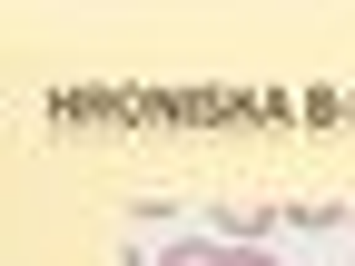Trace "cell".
Listing matches in <instances>:
<instances>
[{
    "instance_id": "6da1fadb",
    "label": "cell",
    "mask_w": 355,
    "mask_h": 266,
    "mask_svg": "<svg viewBox=\"0 0 355 266\" xmlns=\"http://www.w3.org/2000/svg\"><path fill=\"white\" fill-rule=\"evenodd\" d=\"M148 266H247V247H237V237H217V227H207V237H178V247H158Z\"/></svg>"
},
{
    "instance_id": "7a4b0ae2",
    "label": "cell",
    "mask_w": 355,
    "mask_h": 266,
    "mask_svg": "<svg viewBox=\"0 0 355 266\" xmlns=\"http://www.w3.org/2000/svg\"><path fill=\"white\" fill-rule=\"evenodd\" d=\"M266 227H277V207H257V197H227V207H217V237H266Z\"/></svg>"
},
{
    "instance_id": "3957f363",
    "label": "cell",
    "mask_w": 355,
    "mask_h": 266,
    "mask_svg": "<svg viewBox=\"0 0 355 266\" xmlns=\"http://www.w3.org/2000/svg\"><path fill=\"white\" fill-rule=\"evenodd\" d=\"M247 266H286V256H247Z\"/></svg>"
}]
</instances>
